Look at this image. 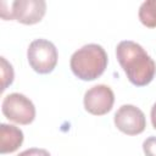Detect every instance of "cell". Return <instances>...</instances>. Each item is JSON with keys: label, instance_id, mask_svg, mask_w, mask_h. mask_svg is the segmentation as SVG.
Segmentation results:
<instances>
[{"label": "cell", "instance_id": "9c48e42d", "mask_svg": "<svg viewBox=\"0 0 156 156\" xmlns=\"http://www.w3.org/2000/svg\"><path fill=\"white\" fill-rule=\"evenodd\" d=\"M140 22L147 28H156V0L144 1L138 12Z\"/></svg>", "mask_w": 156, "mask_h": 156}, {"label": "cell", "instance_id": "3957f363", "mask_svg": "<svg viewBox=\"0 0 156 156\" xmlns=\"http://www.w3.org/2000/svg\"><path fill=\"white\" fill-rule=\"evenodd\" d=\"M9 10L1 7L4 20H16L23 24H35L40 22L46 12L44 0H16L9 4Z\"/></svg>", "mask_w": 156, "mask_h": 156}, {"label": "cell", "instance_id": "5b68a950", "mask_svg": "<svg viewBox=\"0 0 156 156\" xmlns=\"http://www.w3.org/2000/svg\"><path fill=\"white\" fill-rule=\"evenodd\" d=\"M4 116L18 124H29L35 118V106L26 95L11 93L6 95L1 104Z\"/></svg>", "mask_w": 156, "mask_h": 156}, {"label": "cell", "instance_id": "4fadbf2b", "mask_svg": "<svg viewBox=\"0 0 156 156\" xmlns=\"http://www.w3.org/2000/svg\"><path fill=\"white\" fill-rule=\"evenodd\" d=\"M151 123H152V127L156 129V102L151 107Z\"/></svg>", "mask_w": 156, "mask_h": 156}, {"label": "cell", "instance_id": "30bf717a", "mask_svg": "<svg viewBox=\"0 0 156 156\" xmlns=\"http://www.w3.org/2000/svg\"><path fill=\"white\" fill-rule=\"evenodd\" d=\"M1 78H2V88H1V90L4 91L13 82V69H12V66H11V63H9L6 61L5 57H1Z\"/></svg>", "mask_w": 156, "mask_h": 156}, {"label": "cell", "instance_id": "8992f818", "mask_svg": "<svg viewBox=\"0 0 156 156\" xmlns=\"http://www.w3.org/2000/svg\"><path fill=\"white\" fill-rule=\"evenodd\" d=\"M115 102V94L108 85L98 84L88 89L84 94V108L95 116L106 115L112 110Z\"/></svg>", "mask_w": 156, "mask_h": 156}, {"label": "cell", "instance_id": "277c9868", "mask_svg": "<svg viewBox=\"0 0 156 156\" xmlns=\"http://www.w3.org/2000/svg\"><path fill=\"white\" fill-rule=\"evenodd\" d=\"M27 58L37 73L46 74L52 72L57 65V49L46 39H35L28 46Z\"/></svg>", "mask_w": 156, "mask_h": 156}, {"label": "cell", "instance_id": "8fae6325", "mask_svg": "<svg viewBox=\"0 0 156 156\" xmlns=\"http://www.w3.org/2000/svg\"><path fill=\"white\" fill-rule=\"evenodd\" d=\"M145 156H156V136H149L143 143Z\"/></svg>", "mask_w": 156, "mask_h": 156}, {"label": "cell", "instance_id": "7a4b0ae2", "mask_svg": "<svg viewBox=\"0 0 156 156\" xmlns=\"http://www.w3.org/2000/svg\"><path fill=\"white\" fill-rule=\"evenodd\" d=\"M107 61V54L101 45L87 44L73 52L69 67L77 78L94 80L105 72Z\"/></svg>", "mask_w": 156, "mask_h": 156}, {"label": "cell", "instance_id": "52a82bcc", "mask_svg": "<svg viewBox=\"0 0 156 156\" xmlns=\"http://www.w3.org/2000/svg\"><path fill=\"white\" fill-rule=\"evenodd\" d=\"M115 126L127 135H136L144 132L146 119L144 112L134 105H122L115 113Z\"/></svg>", "mask_w": 156, "mask_h": 156}, {"label": "cell", "instance_id": "ba28073f", "mask_svg": "<svg viewBox=\"0 0 156 156\" xmlns=\"http://www.w3.org/2000/svg\"><path fill=\"white\" fill-rule=\"evenodd\" d=\"M23 132L11 124H0V152L10 154L16 151L23 143Z\"/></svg>", "mask_w": 156, "mask_h": 156}, {"label": "cell", "instance_id": "7c38bea8", "mask_svg": "<svg viewBox=\"0 0 156 156\" xmlns=\"http://www.w3.org/2000/svg\"><path fill=\"white\" fill-rule=\"evenodd\" d=\"M17 156H50V154H49V151H46L45 149L30 147V149H27V150L22 151V152L18 154Z\"/></svg>", "mask_w": 156, "mask_h": 156}, {"label": "cell", "instance_id": "6da1fadb", "mask_svg": "<svg viewBox=\"0 0 156 156\" xmlns=\"http://www.w3.org/2000/svg\"><path fill=\"white\" fill-rule=\"evenodd\" d=\"M116 56L132 84L145 87L151 83L156 74V63L141 45L123 40L116 48Z\"/></svg>", "mask_w": 156, "mask_h": 156}]
</instances>
